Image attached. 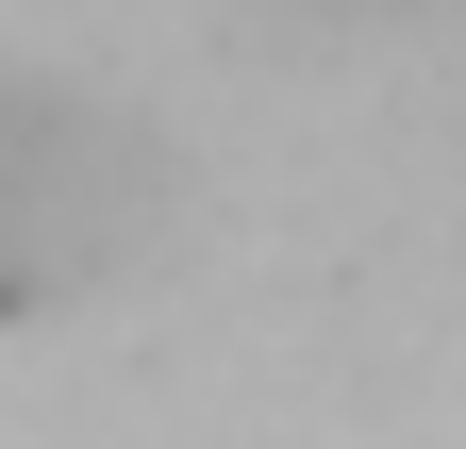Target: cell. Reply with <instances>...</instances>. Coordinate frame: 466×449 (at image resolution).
Listing matches in <instances>:
<instances>
[{"label": "cell", "mask_w": 466, "mask_h": 449, "mask_svg": "<svg viewBox=\"0 0 466 449\" xmlns=\"http://www.w3.org/2000/svg\"><path fill=\"white\" fill-rule=\"evenodd\" d=\"M167 216V134L116 100L0 67V316L17 300H84L100 266H134Z\"/></svg>", "instance_id": "obj_1"}]
</instances>
